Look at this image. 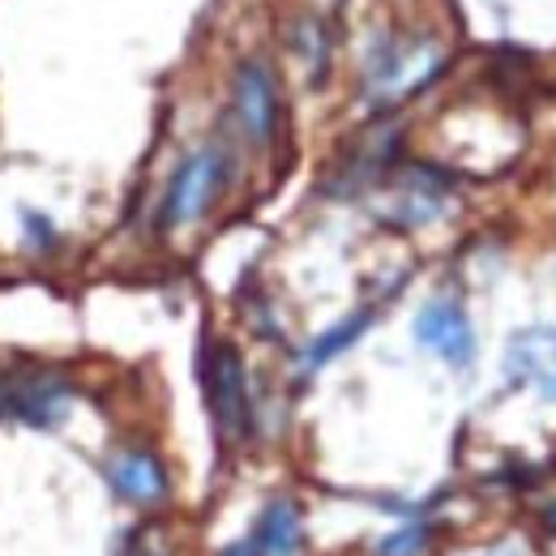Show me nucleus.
Wrapping results in <instances>:
<instances>
[{"instance_id":"nucleus-5","label":"nucleus","mask_w":556,"mask_h":556,"mask_svg":"<svg viewBox=\"0 0 556 556\" xmlns=\"http://www.w3.org/2000/svg\"><path fill=\"white\" fill-rule=\"evenodd\" d=\"M454 206V180L432 167V163H407L390 193H386V206H381V218L390 227H403V231H416V227H428L437 218H445Z\"/></svg>"},{"instance_id":"nucleus-11","label":"nucleus","mask_w":556,"mask_h":556,"mask_svg":"<svg viewBox=\"0 0 556 556\" xmlns=\"http://www.w3.org/2000/svg\"><path fill=\"white\" fill-rule=\"evenodd\" d=\"M253 544L262 556H295L304 544V522L295 501H270L253 527Z\"/></svg>"},{"instance_id":"nucleus-9","label":"nucleus","mask_w":556,"mask_h":556,"mask_svg":"<svg viewBox=\"0 0 556 556\" xmlns=\"http://www.w3.org/2000/svg\"><path fill=\"white\" fill-rule=\"evenodd\" d=\"M282 48L304 70L313 90L330 77V65H334V30H330V22L321 13H313V9L291 13L287 26H282Z\"/></svg>"},{"instance_id":"nucleus-2","label":"nucleus","mask_w":556,"mask_h":556,"mask_svg":"<svg viewBox=\"0 0 556 556\" xmlns=\"http://www.w3.org/2000/svg\"><path fill=\"white\" fill-rule=\"evenodd\" d=\"M236 180V154L227 141H206L198 150H189L159 202V231H185L193 223H202L210 210L218 206V198L231 189Z\"/></svg>"},{"instance_id":"nucleus-13","label":"nucleus","mask_w":556,"mask_h":556,"mask_svg":"<svg viewBox=\"0 0 556 556\" xmlns=\"http://www.w3.org/2000/svg\"><path fill=\"white\" fill-rule=\"evenodd\" d=\"M424 544H428V527H403V531H394V535H386L381 544H377V556H419L424 553Z\"/></svg>"},{"instance_id":"nucleus-8","label":"nucleus","mask_w":556,"mask_h":556,"mask_svg":"<svg viewBox=\"0 0 556 556\" xmlns=\"http://www.w3.org/2000/svg\"><path fill=\"white\" fill-rule=\"evenodd\" d=\"M501 372L509 386H522L540 394L544 403H556V326H527L509 339Z\"/></svg>"},{"instance_id":"nucleus-14","label":"nucleus","mask_w":556,"mask_h":556,"mask_svg":"<svg viewBox=\"0 0 556 556\" xmlns=\"http://www.w3.org/2000/svg\"><path fill=\"white\" fill-rule=\"evenodd\" d=\"M26 236H30V244H35L39 253H48V249L56 244V227H52V218H43V214H26Z\"/></svg>"},{"instance_id":"nucleus-10","label":"nucleus","mask_w":556,"mask_h":556,"mask_svg":"<svg viewBox=\"0 0 556 556\" xmlns=\"http://www.w3.org/2000/svg\"><path fill=\"white\" fill-rule=\"evenodd\" d=\"M108 484L129 505H163L167 501V471L150 450H121L108 458Z\"/></svg>"},{"instance_id":"nucleus-1","label":"nucleus","mask_w":556,"mask_h":556,"mask_svg":"<svg viewBox=\"0 0 556 556\" xmlns=\"http://www.w3.org/2000/svg\"><path fill=\"white\" fill-rule=\"evenodd\" d=\"M450 70V48L432 30H377L359 52V99L372 112H390L419 99Z\"/></svg>"},{"instance_id":"nucleus-3","label":"nucleus","mask_w":556,"mask_h":556,"mask_svg":"<svg viewBox=\"0 0 556 556\" xmlns=\"http://www.w3.org/2000/svg\"><path fill=\"white\" fill-rule=\"evenodd\" d=\"M231 121L257 150L275 146L282 134V86L266 56H244L231 70Z\"/></svg>"},{"instance_id":"nucleus-6","label":"nucleus","mask_w":556,"mask_h":556,"mask_svg":"<svg viewBox=\"0 0 556 556\" xmlns=\"http://www.w3.org/2000/svg\"><path fill=\"white\" fill-rule=\"evenodd\" d=\"M73 412V386L56 372H17L0 381V416L30 428H61Z\"/></svg>"},{"instance_id":"nucleus-12","label":"nucleus","mask_w":556,"mask_h":556,"mask_svg":"<svg viewBox=\"0 0 556 556\" xmlns=\"http://www.w3.org/2000/svg\"><path fill=\"white\" fill-rule=\"evenodd\" d=\"M368 326H372V308H359V313L343 317L339 326H330L326 334H317V339L308 343V351H304V359H300L304 377H308V372H317V368H326L330 359H339L348 348H355V343L364 339V330H368Z\"/></svg>"},{"instance_id":"nucleus-16","label":"nucleus","mask_w":556,"mask_h":556,"mask_svg":"<svg viewBox=\"0 0 556 556\" xmlns=\"http://www.w3.org/2000/svg\"><path fill=\"white\" fill-rule=\"evenodd\" d=\"M544 527H548V531L556 535V501L548 505V509H544Z\"/></svg>"},{"instance_id":"nucleus-7","label":"nucleus","mask_w":556,"mask_h":556,"mask_svg":"<svg viewBox=\"0 0 556 556\" xmlns=\"http://www.w3.org/2000/svg\"><path fill=\"white\" fill-rule=\"evenodd\" d=\"M416 343L450 368L476 364V326L458 300H428L416 313Z\"/></svg>"},{"instance_id":"nucleus-4","label":"nucleus","mask_w":556,"mask_h":556,"mask_svg":"<svg viewBox=\"0 0 556 556\" xmlns=\"http://www.w3.org/2000/svg\"><path fill=\"white\" fill-rule=\"evenodd\" d=\"M206 381V403L214 432L223 445H240L253 432V394H249V372L244 359L231 343H214L202 368Z\"/></svg>"},{"instance_id":"nucleus-15","label":"nucleus","mask_w":556,"mask_h":556,"mask_svg":"<svg viewBox=\"0 0 556 556\" xmlns=\"http://www.w3.org/2000/svg\"><path fill=\"white\" fill-rule=\"evenodd\" d=\"M223 556H262V553H257V544H253V540H240V544H231Z\"/></svg>"}]
</instances>
